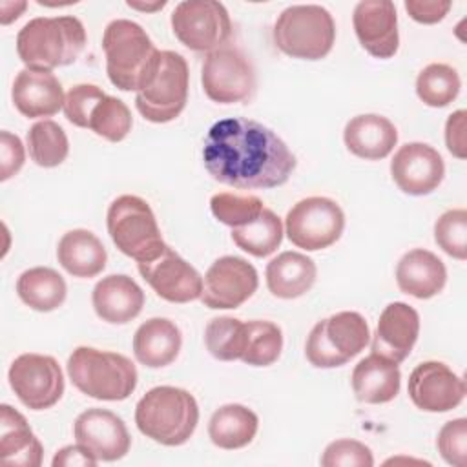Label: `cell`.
Here are the masks:
<instances>
[{
	"label": "cell",
	"mask_w": 467,
	"mask_h": 467,
	"mask_svg": "<svg viewBox=\"0 0 467 467\" xmlns=\"http://www.w3.org/2000/svg\"><path fill=\"white\" fill-rule=\"evenodd\" d=\"M409 398L425 412H449L465 398V381L441 361H423L409 376Z\"/></svg>",
	"instance_id": "obj_16"
},
{
	"label": "cell",
	"mask_w": 467,
	"mask_h": 467,
	"mask_svg": "<svg viewBox=\"0 0 467 467\" xmlns=\"http://www.w3.org/2000/svg\"><path fill=\"white\" fill-rule=\"evenodd\" d=\"M246 343V323L232 316L212 317L204 328V345L219 361L241 359Z\"/></svg>",
	"instance_id": "obj_35"
},
{
	"label": "cell",
	"mask_w": 467,
	"mask_h": 467,
	"mask_svg": "<svg viewBox=\"0 0 467 467\" xmlns=\"http://www.w3.org/2000/svg\"><path fill=\"white\" fill-rule=\"evenodd\" d=\"M139 272L153 292L164 301L190 303L201 299V274L168 244L155 259L139 263Z\"/></svg>",
	"instance_id": "obj_15"
},
{
	"label": "cell",
	"mask_w": 467,
	"mask_h": 467,
	"mask_svg": "<svg viewBox=\"0 0 467 467\" xmlns=\"http://www.w3.org/2000/svg\"><path fill=\"white\" fill-rule=\"evenodd\" d=\"M42 443L33 434L27 420L11 405H0V458L5 465L38 467Z\"/></svg>",
	"instance_id": "obj_27"
},
{
	"label": "cell",
	"mask_w": 467,
	"mask_h": 467,
	"mask_svg": "<svg viewBox=\"0 0 467 467\" xmlns=\"http://www.w3.org/2000/svg\"><path fill=\"white\" fill-rule=\"evenodd\" d=\"M356 36L363 49L376 58H390L400 46L398 13L390 0L358 2L352 13Z\"/></svg>",
	"instance_id": "obj_19"
},
{
	"label": "cell",
	"mask_w": 467,
	"mask_h": 467,
	"mask_svg": "<svg viewBox=\"0 0 467 467\" xmlns=\"http://www.w3.org/2000/svg\"><path fill=\"white\" fill-rule=\"evenodd\" d=\"M95 314L111 325H124L135 319L144 306L142 288L126 274L102 277L91 294Z\"/></svg>",
	"instance_id": "obj_22"
},
{
	"label": "cell",
	"mask_w": 467,
	"mask_h": 467,
	"mask_svg": "<svg viewBox=\"0 0 467 467\" xmlns=\"http://www.w3.org/2000/svg\"><path fill=\"white\" fill-rule=\"evenodd\" d=\"M16 294L24 305L36 312H51L66 301L67 286L64 277L47 266L24 270L16 279Z\"/></svg>",
	"instance_id": "obj_31"
},
{
	"label": "cell",
	"mask_w": 467,
	"mask_h": 467,
	"mask_svg": "<svg viewBox=\"0 0 467 467\" xmlns=\"http://www.w3.org/2000/svg\"><path fill=\"white\" fill-rule=\"evenodd\" d=\"M73 436L75 441L99 462H117L124 458L131 447V436L122 418L99 407H91L77 416Z\"/></svg>",
	"instance_id": "obj_17"
},
{
	"label": "cell",
	"mask_w": 467,
	"mask_h": 467,
	"mask_svg": "<svg viewBox=\"0 0 467 467\" xmlns=\"http://www.w3.org/2000/svg\"><path fill=\"white\" fill-rule=\"evenodd\" d=\"M106 226L113 244L137 263L155 259L166 246L151 206L137 195H119L106 213Z\"/></svg>",
	"instance_id": "obj_8"
},
{
	"label": "cell",
	"mask_w": 467,
	"mask_h": 467,
	"mask_svg": "<svg viewBox=\"0 0 467 467\" xmlns=\"http://www.w3.org/2000/svg\"><path fill=\"white\" fill-rule=\"evenodd\" d=\"M182 347L179 327L168 317L144 321L133 336L135 359L148 368H162L173 363Z\"/></svg>",
	"instance_id": "obj_25"
},
{
	"label": "cell",
	"mask_w": 467,
	"mask_h": 467,
	"mask_svg": "<svg viewBox=\"0 0 467 467\" xmlns=\"http://www.w3.org/2000/svg\"><path fill=\"white\" fill-rule=\"evenodd\" d=\"M137 429L150 440L177 447L186 443L199 423L195 398L179 387L161 385L150 389L135 407Z\"/></svg>",
	"instance_id": "obj_3"
},
{
	"label": "cell",
	"mask_w": 467,
	"mask_h": 467,
	"mask_svg": "<svg viewBox=\"0 0 467 467\" xmlns=\"http://www.w3.org/2000/svg\"><path fill=\"white\" fill-rule=\"evenodd\" d=\"M283 350V332L272 321L254 319L246 323V343L241 361L252 367L275 363Z\"/></svg>",
	"instance_id": "obj_36"
},
{
	"label": "cell",
	"mask_w": 467,
	"mask_h": 467,
	"mask_svg": "<svg viewBox=\"0 0 467 467\" xmlns=\"http://www.w3.org/2000/svg\"><path fill=\"white\" fill-rule=\"evenodd\" d=\"M202 162L221 184L255 190L288 181L296 157L270 128L244 117L217 120L204 137Z\"/></svg>",
	"instance_id": "obj_1"
},
{
	"label": "cell",
	"mask_w": 467,
	"mask_h": 467,
	"mask_svg": "<svg viewBox=\"0 0 467 467\" xmlns=\"http://www.w3.org/2000/svg\"><path fill=\"white\" fill-rule=\"evenodd\" d=\"M188 84L190 71L184 57L175 51H159L135 91V108L150 122H170L186 106Z\"/></svg>",
	"instance_id": "obj_6"
},
{
	"label": "cell",
	"mask_w": 467,
	"mask_h": 467,
	"mask_svg": "<svg viewBox=\"0 0 467 467\" xmlns=\"http://www.w3.org/2000/svg\"><path fill=\"white\" fill-rule=\"evenodd\" d=\"M345 213L341 206L321 195L297 201L286 213L285 234L292 244L306 252L332 246L343 234Z\"/></svg>",
	"instance_id": "obj_10"
},
{
	"label": "cell",
	"mask_w": 467,
	"mask_h": 467,
	"mask_svg": "<svg viewBox=\"0 0 467 467\" xmlns=\"http://www.w3.org/2000/svg\"><path fill=\"white\" fill-rule=\"evenodd\" d=\"M27 7V4L26 2H9V0H5V2H2L0 4V11H2V15H0V22H2V26H7V24H11L13 20H16L22 13H24V9Z\"/></svg>",
	"instance_id": "obj_47"
},
{
	"label": "cell",
	"mask_w": 467,
	"mask_h": 467,
	"mask_svg": "<svg viewBox=\"0 0 467 467\" xmlns=\"http://www.w3.org/2000/svg\"><path fill=\"white\" fill-rule=\"evenodd\" d=\"M420 334V314L403 301L389 303L379 314L372 334V352L394 363H401L410 354Z\"/></svg>",
	"instance_id": "obj_20"
},
{
	"label": "cell",
	"mask_w": 467,
	"mask_h": 467,
	"mask_svg": "<svg viewBox=\"0 0 467 467\" xmlns=\"http://www.w3.org/2000/svg\"><path fill=\"white\" fill-rule=\"evenodd\" d=\"M343 140L352 155L365 161H379L394 150L398 130L383 115L363 113L347 122Z\"/></svg>",
	"instance_id": "obj_24"
},
{
	"label": "cell",
	"mask_w": 467,
	"mask_h": 467,
	"mask_svg": "<svg viewBox=\"0 0 467 467\" xmlns=\"http://www.w3.org/2000/svg\"><path fill=\"white\" fill-rule=\"evenodd\" d=\"M257 429V414L241 403H226L219 407L208 421V436L212 443L224 451L246 447L255 438Z\"/></svg>",
	"instance_id": "obj_30"
},
{
	"label": "cell",
	"mask_w": 467,
	"mask_h": 467,
	"mask_svg": "<svg viewBox=\"0 0 467 467\" xmlns=\"http://www.w3.org/2000/svg\"><path fill=\"white\" fill-rule=\"evenodd\" d=\"M86 42L84 24L77 16H36L18 31L16 53L26 67L51 71L73 64Z\"/></svg>",
	"instance_id": "obj_2"
},
{
	"label": "cell",
	"mask_w": 467,
	"mask_h": 467,
	"mask_svg": "<svg viewBox=\"0 0 467 467\" xmlns=\"http://www.w3.org/2000/svg\"><path fill=\"white\" fill-rule=\"evenodd\" d=\"M102 49L108 78L120 91H137L159 53L146 29L128 18L111 20L106 26Z\"/></svg>",
	"instance_id": "obj_5"
},
{
	"label": "cell",
	"mask_w": 467,
	"mask_h": 467,
	"mask_svg": "<svg viewBox=\"0 0 467 467\" xmlns=\"http://www.w3.org/2000/svg\"><path fill=\"white\" fill-rule=\"evenodd\" d=\"M53 467H95L99 463V460L86 451L82 445L75 443V445H66L60 451H57L55 458H53Z\"/></svg>",
	"instance_id": "obj_46"
},
{
	"label": "cell",
	"mask_w": 467,
	"mask_h": 467,
	"mask_svg": "<svg viewBox=\"0 0 467 467\" xmlns=\"http://www.w3.org/2000/svg\"><path fill=\"white\" fill-rule=\"evenodd\" d=\"M257 286L254 265L237 255H223L204 274L201 301L212 310L237 308L254 296Z\"/></svg>",
	"instance_id": "obj_14"
},
{
	"label": "cell",
	"mask_w": 467,
	"mask_h": 467,
	"mask_svg": "<svg viewBox=\"0 0 467 467\" xmlns=\"http://www.w3.org/2000/svg\"><path fill=\"white\" fill-rule=\"evenodd\" d=\"M436 447L441 458L454 467L467 463V420L456 418L447 421L436 438Z\"/></svg>",
	"instance_id": "obj_42"
},
{
	"label": "cell",
	"mask_w": 467,
	"mask_h": 467,
	"mask_svg": "<svg viewBox=\"0 0 467 467\" xmlns=\"http://www.w3.org/2000/svg\"><path fill=\"white\" fill-rule=\"evenodd\" d=\"M106 97L95 84H77L66 93L64 115L77 128H88L93 108Z\"/></svg>",
	"instance_id": "obj_40"
},
{
	"label": "cell",
	"mask_w": 467,
	"mask_h": 467,
	"mask_svg": "<svg viewBox=\"0 0 467 467\" xmlns=\"http://www.w3.org/2000/svg\"><path fill=\"white\" fill-rule=\"evenodd\" d=\"M7 379L22 405L31 410L49 409L64 394V374L53 356L20 354L11 363Z\"/></svg>",
	"instance_id": "obj_12"
},
{
	"label": "cell",
	"mask_w": 467,
	"mask_h": 467,
	"mask_svg": "<svg viewBox=\"0 0 467 467\" xmlns=\"http://www.w3.org/2000/svg\"><path fill=\"white\" fill-rule=\"evenodd\" d=\"M405 11L420 24H438L451 9V2L443 0H405Z\"/></svg>",
	"instance_id": "obj_44"
},
{
	"label": "cell",
	"mask_w": 467,
	"mask_h": 467,
	"mask_svg": "<svg viewBox=\"0 0 467 467\" xmlns=\"http://www.w3.org/2000/svg\"><path fill=\"white\" fill-rule=\"evenodd\" d=\"M350 383L358 401L368 405L389 403L400 392L401 372L398 363L372 352L354 367Z\"/></svg>",
	"instance_id": "obj_26"
},
{
	"label": "cell",
	"mask_w": 467,
	"mask_h": 467,
	"mask_svg": "<svg viewBox=\"0 0 467 467\" xmlns=\"http://www.w3.org/2000/svg\"><path fill=\"white\" fill-rule=\"evenodd\" d=\"M67 376L86 396L122 401L137 387V368L126 356L93 347H77L67 358Z\"/></svg>",
	"instance_id": "obj_4"
},
{
	"label": "cell",
	"mask_w": 467,
	"mask_h": 467,
	"mask_svg": "<svg viewBox=\"0 0 467 467\" xmlns=\"http://www.w3.org/2000/svg\"><path fill=\"white\" fill-rule=\"evenodd\" d=\"M390 175L403 193L420 197L432 193L441 184L445 164L432 146L425 142H407L394 153Z\"/></svg>",
	"instance_id": "obj_18"
},
{
	"label": "cell",
	"mask_w": 467,
	"mask_h": 467,
	"mask_svg": "<svg viewBox=\"0 0 467 467\" xmlns=\"http://www.w3.org/2000/svg\"><path fill=\"white\" fill-rule=\"evenodd\" d=\"M274 44L292 58L321 60L336 42V24L317 4H296L281 11L274 24Z\"/></svg>",
	"instance_id": "obj_7"
},
{
	"label": "cell",
	"mask_w": 467,
	"mask_h": 467,
	"mask_svg": "<svg viewBox=\"0 0 467 467\" xmlns=\"http://www.w3.org/2000/svg\"><path fill=\"white\" fill-rule=\"evenodd\" d=\"M206 97L217 104H235L252 97L255 73L243 51L223 46L206 55L201 71Z\"/></svg>",
	"instance_id": "obj_13"
},
{
	"label": "cell",
	"mask_w": 467,
	"mask_h": 467,
	"mask_svg": "<svg viewBox=\"0 0 467 467\" xmlns=\"http://www.w3.org/2000/svg\"><path fill=\"white\" fill-rule=\"evenodd\" d=\"M323 467H372L374 456L372 451L358 441L341 438L327 445L323 456H321Z\"/></svg>",
	"instance_id": "obj_41"
},
{
	"label": "cell",
	"mask_w": 467,
	"mask_h": 467,
	"mask_svg": "<svg viewBox=\"0 0 467 467\" xmlns=\"http://www.w3.org/2000/svg\"><path fill=\"white\" fill-rule=\"evenodd\" d=\"M263 201L255 195H237L221 192L212 195L210 199V210L213 217L230 228L252 223L263 212Z\"/></svg>",
	"instance_id": "obj_38"
},
{
	"label": "cell",
	"mask_w": 467,
	"mask_h": 467,
	"mask_svg": "<svg viewBox=\"0 0 467 467\" xmlns=\"http://www.w3.org/2000/svg\"><path fill=\"white\" fill-rule=\"evenodd\" d=\"M57 259L69 275L89 279L106 268L108 254L102 241L93 232L75 228L60 237Z\"/></svg>",
	"instance_id": "obj_28"
},
{
	"label": "cell",
	"mask_w": 467,
	"mask_h": 467,
	"mask_svg": "<svg viewBox=\"0 0 467 467\" xmlns=\"http://www.w3.org/2000/svg\"><path fill=\"white\" fill-rule=\"evenodd\" d=\"M462 80L458 71L443 62L425 66L416 78L418 99L431 108L449 106L460 93Z\"/></svg>",
	"instance_id": "obj_33"
},
{
	"label": "cell",
	"mask_w": 467,
	"mask_h": 467,
	"mask_svg": "<svg viewBox=\"0 0 467 467\" xmlns=\"http://www.w3.org/2000/svg\"><path fill=\"white\" fill-rule=\"evenodd\" d=\"M465 120H467V111L458 109V111L451 113L447 122H445V144H447V150L456 159H465L467 157Z\"/></svg>",
	"instance_id": "obj_45"
},
{
	"label": "cell",
	"mask_w": 467,
	"mask_h": 467,
	"mask_svg": "<svg viewBox=\"0 0 467 467\" xmlns=\"http://www.w3.org/2000/svg\"><path fill=\"white\" fill-rule=\"evenodd\" d=\"M27 150L35 164L55 168L62 164L69 153V140L62 126L44 119L35 122L27 131Z\"/></svg>",
	"instance_id": "obj_34"
},
{
	"label": "cell",
	"mask_w": 467,
	"mask_h": 467,
	"mask_svg": "<svg viewBox=\"0 0 467 467\" xmlns=\"http://www.w3.org/2000/svg\"><path fill=\"white\" fill-rule=\"evenodd\" d=\"M26 161V151L22 140L9 133L7 130L0 131V181H7L20 171Z\"/></svg>",
	"instance_id": "obj_43"
},
{
	"label": "cell",
	"mask_w": 467,
	"mask_h": 467,
	"mask_svg": "<svg viewBox=\"0 0 467 467\" xmlns=\"http://www.w3.org/2000/svg\"><path fill=\"white\" fill-rule=\"evenodd\" d=\"M283 234L279 215L266 206L252 223L232 228V239L237 248L254 257H266L274 254L283 241Z\"/></svg>",
	"instance_id": "obj_32"
},
{
	"label": "cell",
	"mask_w": 467,
	"mask_h": 467,
	"mask_svg": "<svg viewBox=\"0 0 467 467\" xmlns=\"http://www.w3.org/2000/svg\"><path fill=\"white\" fill-rule=\"evenodd\" d=\"M128 7L131 9H139V11H157V9H162L166 5V2H153V4H142V2H126Z\"/></svg>",
	"instance_id": "obj_48"
},
{
	"label": "cell",
	"mask_w": 467,
	"mask_h": 467,
	"mask_svg": "<svg viewBox=\"0 0 467 467\" xmlns=\"http://www.w3.org/2000/svg\"><path fill=\"white\" fill-rule=\"evenodd\" d=\"M434 241L451 257L467 259V210L454 208L441 213L434 223Z\"/></svg>",
	"instance_id": "obj_39"
},
{
	"label": "cell",
	"mask_w": 467,
	"mask_h": 467,
	"mask_svg": "<svg viewBox=\"0 0 467 467\" xmlns=\"http://www.w3.org/2000/svg\"><path fill=\"white\" fill-rule=\"evenodd\" d=\"M131 111L117 97L106 95L91 111L88 130L109 142H120L131 131Z\"/></svg>",
	"instance_id": "obj_37"
},
{
	"label": "cell",
	"mask_w": 467,
	"mask_h": 467,
	"mask_svg": "<svg viewBox=\"0 0 467 467\" xmlns=\"http://www.w3.org/2000/svg\"><path fill=\"white\" fill-rule=\"evenodd\" d=\"M316 263L301 252H281L265 270L266 286L279 299H296L306 294L316 283Z\"/></svg>",
	"instance_id": "obj_29"
},
{
	"label": "cell",
	"mask_w": 467,
	"mask_h": 467,
	"mask_svg": "<svg viewBox=\"0 0 467 467\" xmlns=\"http://www.w3.org/2000/svg\"><path fill=\"white\" fill-rule=\"evenodd\" d=\"M15 108L27 119L51 117L64 108V89L51 71L24 67L16 73L11 88Z\"/></svg>",
	"instance_id": "obj_21"
},
{
	"label": "cell",
	"mask_w": 467,
	"mask_h": 467,
	"mask_svg": "<svg viewBox=\"0 0 467 467\" xmlns=\"http://www.w3.org/2000/svg\"><path fill=\"white\" fill-rule=\"evenodd\" d=\"M171 31L192 51L212 53L232 36V20L217 0H184L171 11Z\"/></svg>",
	"instance_id": "obj_11"
},
{
	"label": "cell",
	"mask_w": 467,
	"mask_h": 467,
	"mask_svg": "<svg viewBox=\"0 0 467 467\" xmlns=\"http://www.w3.org/2000/svg\"><path fill=\"white\" fill-rule=\"evenodd\" d=\"M447 281L443 261L425 250L414 248L401 255L396 266V283L400 290L416 299H431L438 296Z\"/></svg>",
	"instance_id": "obj_23"
},
{
	"label": "cell",
	"mask_w": 467,
	"mask_h": 467,
	"mask_svg": "<svg viewBox=\"0 0 467 467\" xmlns=\"http://www.w3.org/2000/svg\"><path fill=\"white\" fill-rule=\"evenodd\" d=\"M370 341V330L359 312L343 310L317 321L305 345V356L316 368H336L356 358Z\"/></svg>",
	"instance_id": "obj_9"
}]
</instances>
